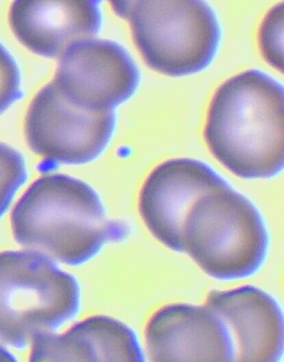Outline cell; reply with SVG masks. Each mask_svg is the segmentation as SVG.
Instances as JSON below:
<instances>
[{
    "mask_svg": "<svg viewBox=\"0 0 284 362\" xmlns=\"http://www.w3.org/2000/svg\"><path fill=\"white\" fill-rule=\"evenodd\" d=\"M215 158L242 178H268L283 168V87L258 69L225 81L214 94L204 130Z\"/></svg>",
    "mask_w": 284,
    "mask_h": 362,
    "instance_id": "obj_1",
    "label": "cell"
},
{
    "mask_svg": "<svg viewBox=\"0 0 284 362\" xmlns=\"http://www.w3.org/2000/svg\"><path fill=\"white\" fill-rule=\"evenodd\" d=\"M11 223L20 245L70 265L89 260L125 235L124 226L107 218L94 189L63 174L33 182L15 205Z\"/></svg>",
    "mask_w": 284,
    "mask_h": 362,
    "instance_id": "obj_2",
    "label": "cell"
},
{
    "mask_svg": "<svg viewBox=\"0 0 284 362\" xmlns=\"http://www.w3.org/2000/svg\"><path fill=\"white\" fill-rule=\"evenodd\" d=\"M268 242L259 211L229 185L200 197L182 228V252L219 279L254 274L265 259Z\"/></svg>",
    "mask_w": 284,
    "mask_h": 362,
    "instance_id": "obj_3",
    "label": "cell"
},
{
    "mask_svg": "<svg viewBox=\"0 0 284 362\" xmlns=\"http://www.w3.org/2000/svg\"><path fill=\"white\" fill-rule=\"evenodd\" d=\"M79 306L76 281L32 250L0 252V341L32 344L70 320Z\"/></svg>",
    "mask_w": 284,
    "mask_h": 362,
    "instance_id": "obj_4",
    "label": "cell"
},
{
    "mask_svg": "<svg viewBox=\"0 0 284 362\" xmlns=\"http://www.w3.org/2000/svg\"><path fill=\"white\" fill-rule=\"evenodd\" d=\"M128 19L144 61L166 76L203 70L219 47L220 24L205 0H136Z\"/></svg>",
    "mask_w": 284,
    "mask_h": 362,
    "instance_id": "obj_5",
    "label": "cell"
},
{
    "mask_svg": "<svg viewBox=\"0 0 284 362\" xmlns=\"http://www.w3.org/2000/svg\"><path fill=\"white\" fill-rule=\"evenodd\" d=\"M115 125L112 110H91L67 100L53 82L34 96L25 119L29 147L45 160L81 164L108 144Z\"/></svg>",
    "mask_w": 284,
    "mask_h": 362,
    "instance_id": "obj_6",
    "label": "cell"
},
{
    "mask_svg": "<svg viewBox=\"0 0 284 362\" xmlns=\"http://www.w3.org/2000/svg\"><path fill=\"white\" fill-rule=\"evenodd\" d=\"M139 81V70L123 47L91 37L72 44L62 53L52 82L72 104L106 110L129 99Z\"/></svg>",
    "mask_w": 284,
    "mask_h": 362,
    "instance_id": "obj_7",
    "label": "cell"
},
{
    "mask_svg": "<svg viewBox=\"0 0 284 362\" xmlns=\"http://www.w3.org/2000/svg\"><path fill=\"white\" fill-rule=\"evenodd\" d=\"M228 185L205 163L189 158L167 160L148 175L139 196V211L152 235L167 247L182 252V228L193 204Z\"/></svg>",
    "mask_w": 284,
    "mask_h": 362,
    "instance_id": "obj_8",
    "label": "cell"
},
{
    "mask_svg": "<svg viewBox=\"0 0 284 362\" xmlns=\"http://www.w3.org/2000/svg\"><path fill=\"white\" fill-rule=\"evenodd\" d=\"M144 337L151 361H235L229 329L205 305L163 306L149 320Z\"/></svg>",
    "mask_w": 284,
    "mask_h": 362,
    "instance_id": "obj_9",
    "label": "cell"
},
{
    "mask_svg": "<svg viewBox=\"0 0 284 362\" xmlns=\"http://www.w3.org/2000/svg\"><path fill=\"white\" fill-rule=\"evenodd\" d=\"M101 0H13L8 22L30 52L56 57L72 44L91 38L101 24Z\"/></svg>",
    "mask_w": 284,
    "mask_h": 362,
    "instance_id": "obj_10",
    "label": "cell"
},
{
    "mask_svg": "<svg viewBox=\"0 0 284 362\" xmlns=\"http://www.w3.org/2000/svg\"><path fill=\"white\" fill-rule=\"evenodd\" d=\"M205 305L229 329L236 349L235 361L276 362L283 351V318L269 294L246 285L210 292Z\"/></svg>",
    "mask_w": 284,
    "mask_h": 362,
    "instance_id": "obj_11",
    "label": "cell"
},
{
    "mask_svg": "<svg viewBox=\"0 0 284 362\" xmlns=\"http://www.w3.org/2000/svg\"><path fill=\"white\" fill-rule=\"evenodd\" d=\"M34 361H143L132 330L103 315L88 317L62 334L49 333L32 343Z\"/></svg>",
    "mask_w": 284,
    "mask_h": 362,
    "instance_id": "obj_12",
    "label": "cell"
},
{
    "mask_svg": "<svg viewBox=\"0 0 284 362\" xmlns=\"http://www.w3.org/2000/svg\"><path fill=\"white\" fill-rule=\"evenodd\" d=\"M283 8L282 2L273 6L263 19L258 35L263 57L273 67L283 71Z\"/></svg>",
    "mask_w": 284,
    "mask_h": 362,
    "instance_id": "obj_13",
    "label": "cell"
},
{
    "mask_svg": "<svg viewBox=\"0 0 284 362\" xmlns=\"http://www.w3.org/2000/svg\"><path fill=\"white\" fill-rule=\"evenodd\" d=\"M25 178L22 156L11 146L0 142V216Z\"/></svg>",
    "mask_w": 284,
    "mask_h": 362,
    "instance_id": "obj_14",
    "label": "cell"
},
{
    "mask_svg": "<svg viewBox=\"0 0 284 362\" xmlns=\"http://www.w3.org/2000/svg\"><path fill=\"white\" fill-rule=\"evenodd\" d=\"M20 94V74L17 64L0 43V115L19 98Z\"/></svg>",
    "mask_w": 284,
    "mask_h": 362,
    "instance_id": "obj_15",
    "label": "cell"
},
{
    "mask_svg": "<svg viewBox=\"0 0 284 362\" xmlns=\"http://www.w3.org/2000/svg\"><path fill=\"white\" fill-rule=\"evenodd\" d=\"M115 13L119 17L128 19L136 0H108Z\"/></svg>",
    "mask_w": 284,
    "mask_h": 362,
    "instance_id": "obj_16",
    "label": "cell"
},
{
    "mask_svg": "<svg viewBox=\"0 0 284 362\" xmlns=\"http://www.w3.org/2000/svg\"><path fill=\"white\" fill-rule=\"evenodd\" d=\"M16 359L13 357V356L0 346V361H15Z\"/></svg>",
    "mask_w": 284,
    "mask_h": 362,
    "instance_id": "obj_17",
    "label": "cell"
}]
</instances>
